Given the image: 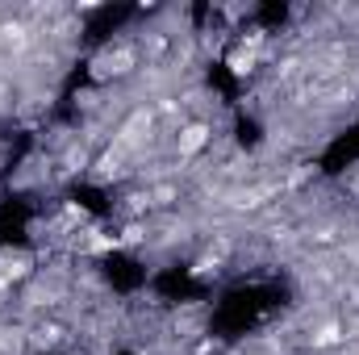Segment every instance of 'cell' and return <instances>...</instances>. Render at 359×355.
I'll list each match as a JSON object with an SVG mask.
<instances>
[{
  "label": "cell",
  "instance_id": "obj_1",
  "mask_svg": "<svg viewBox=\"0 0 359 355\" xmlns=\"http://www.w3.org/2000/svg\"><path fill=\"white\" fill-rule=\"evenodd\" d=\"M205 138H209V130H205V126H188V130L180 134V151H184V155H192V151H201V147H205Z\"/></svg>",
  "mask_w": 359,
  "mask_h": 355
}]
</instances>
